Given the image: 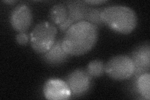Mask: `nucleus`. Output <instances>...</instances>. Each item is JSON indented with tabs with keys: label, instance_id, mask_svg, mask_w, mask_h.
<instances>
[{
	"label": "nucleus",
	"instance_id": "nucleus-11",
	"mask_svg": "<svg viewBox=\"0 0 150 100\" xmlns=\"http://www.w3.org/2000/svg\"><path fill=\"white\" fill-rule=\"evenodd\" d=\"M68 16V9L65 4L58 3L51 8L48 14V18L51 23L54 25H59L67 20Z\"/></svg>",
	"mask_w": 150,
	"mask_h": 100
},
{
	"label": "nucleus",
	"instance_id": "nucleus-7",
	"mask_svg": "<svg viewBox=\"0 0 150 100\" xmlns=\"http://www.w3.org/2000/svg\"><path fill=\"white\" fill-rule=\"evenodd\" d=\"M33 21V15L30 8L21 4L13 9L10 15V23L13 28L19 33L26 32Z\"/></svg>",
	"mask_w": 150,
	"mask_h": 100
},
{
	"label": "nucleus",
	"instance_id": "nucleus-2",
	"mask_svg": "<svg viewBox=\"0 0 150 100\" xmlns=\"http://www.w3.org/2000/svg\"><path fill=\"white\" fill-rule=\"evenodd\" d=\"M101 18L105 25L124 35L132 32L138 25L137 14L133 9L125 6H112L103 8Z\"/></svg>",
	"mask_w": 150,
	"mask_h": 100
},
{
	"label": "nucleus",
	"instance_id": "nucleus-6",
	"mask_svg": "<svg viewBox=\"0 0 150 100\" xmlns=\"http://www.w3.org/2000/svg\"><path fill=\"white\" fill-rule=\"evenodd\" d=\"M92 77L84 69L75 70L66 78L71 93L75 95H83L90 89L92 84Z\"/></svg>",
	"mask_w": 150,
	"mask_h": 100
},
{
	"label": "nucleus",
	"instance_id": "nucleus-3",
	"mask_svg": "<svg viewBox=\"0 0 150 100\" xmlns=\"http://www.w3.org/2000/svg\"><path fill=\"white\" fill-rule=\"evenodd\" d=\"M57 33V28L52 23L45 21L37 24L30 33L33 50L38 54L46 53L54 43Z\"/></svg>",
	"mask_w": 150,
	"mask_h": 100
},
{
	"label": "nucleus",
	"instance_id": "nucleus-17",
	"mask_svg": "<svg viewBox=\"0 0 150 100\" xmlns=\"http://www.w3.org/2000/svg\"><path fill=\"white\" fill-rule=\"evenodd\" d=\"M4 3H9V4H13V3H15L16 1H12V0H10V1H3Z\"/></svg>",
	"mask_w": 150,
	"mask_h": 100
},
{
	"label": "nucleus",
	"instance_id": "nucleus-13",
	"mask_svg": "<svg viewBox=\"0 0 150 100\" xmlns=\"http://www.w3.org/2000/svg\"><path fill=\"white\" fill-rule=\"evenodd\" d=\"M86 71L92 77H101L105 73V65L101 60H93L88 65Z\"/></svg>",
	"mask_w": 150,
	"mask_h": 100
},
{
	"label": "nucleus",
	"instance_id": "nucleus-4",
	"mask_svg": "<svg viewBox=\"0 0 150 100\" xmlns=\"http://www.w3.org/2000/svg\"><path fill=\"white\" fill-rule=\"evenodd\" d=\"M134 65L128 55L112 57L105 65V72L115 80L122 81L131 78L134 73Z\"/></svg>",
	"mask_w": 150,
	"mask_h": 100
},
{
	"label": "nucleus",
	"instance_id": "nucleus-9",
	"mask_svg": "<svg viewBox=\"0 0 150 100\" xmlns=\"http://www.w3.org/2000/svg\"><path fill=\"white\" fill-rule=\"evenodd\" d=\"M63 39L56 40L52 47L46 53L42 54L41 58L45 63L50 66H59L67 61L69 55L63 47Z\"/></svg>",
	"mask_w": 150,
	"mask_h": 100
},
{
	"label": "nucleus",
	"instance_id": "nucleus-10",
	"mask_svg": "<svg viewBox=\"0 0 150 100\" xmlns=\"http://www.w3.org/2000/svg\"><path fill=\"white\" fill-rule=\"evenodd\" d=\"M84 1H71L66 3V6L68 9V16L67 19L74 24L86 21L87 13L90 9Z\"/></svg>",
	"mask_w": 150,
	"mask_h": 100
},
{
	"label": "nucleus",
	"instance_id": "nucleus-16",
	"mask_svg": "<svg viewBox=\"0 0 150 100\" xmlns=\"http://www.w3.org/2000/svg\"><path fill=\"white\" fill-rule=\"evenodd\" d=\"M86 4H92V5H97V4H101L107 2L105 0H90V1H84Z\"/></svg>",
	"mask_w": 150,
	"mask_h": 100
},
{
	"label": "nucleus",
	"instance_id": "nucleus-1",
	"mask_svg": "<svg viewBox=\"0 0 150 100\" xmlns=\"http://www.w3.org/2000/svg\"><path fill=\"white\" fill-rule=\"evenodd\" d=\"M98 28L84 21L74 24L66 31L62 44L69 56H82L90 51L96 44Z\"/></svg>",
	"mask_w": 150,
	"mask_h": 100
},
{
	"label": "nucleus",
	"instance_id": "nucleus-14",
	"mask_svg": "<svg viewBox=\"0 0 150 100\" xmlns=\"http://www.w3.org/2000/svg\"><path fill=\"white\" fill-rule=\"evenodd\" d=\"M103 10V8H90L87 13L86 21L93 24V25H95L98 28L105 25L101 18V15Z\"/></svg>",
	"mask_w": 150,
	"mask_h": 100
},
{
	"label": "nucleus",
	"instance_id": "nucleus-12",
	"mask_svg": "<svg viewBox=\"0 0 150 100\" xmlns=\"http://www.w3.org/2000/svg\"><path fill=\"white\" fill-rule=\"evenodd\" d=\"M150 74L146 73L142 74L138 78L136 88L137 93L144 99H150Z\"/></svg>",
	"mask_w": 150,
	"mask_h": 100
},
{
	"label": "nucleus",
	"instance_id": "nucleus-8",
	"mask_svg": "<svg viewBox=\"0 0 150 100\" xmlns=\"http://www.w3.org/2000/svg\"><path fill=\"white\" fill-rule=\"evenodd\" d=\"M44 96L50 100L68 99L71 96V91L68 84L59 79H50L43 87Z\"/></svg>",
	"mask_w": 150,
	"mask_h": 100
},
{
	"label": "nucleus",
	"instance_id": "nucleus-15",
	"mask_svg": "<svg viewBox=\"0 0 150 100\" xmlns=\"http://www.w3.org/2000/svg\"><path fill=\"white\" fill-rule=\"evenodd\" d=\"M16 41L19 45L25 46L29 41V35L26 32L19 33L16 36Z\"/></svg>",
	"mask_w": 150,
	"mask_h": 100
},
{
	"label": "nucleus",
	"instance_id": "nucleus-5",
	"mask_svg": "<svg viewBox=\"0 0 150 100\" xmlns=\"http://www.w3.org/2000/svg\"><path fill=\"white\" fill-rule=\"evenodd\" d=\"M130 58L134 65V73L131 78L137 79L142 74L149 73L150 69V45L145 42L135 48L131 53Z\"/></svg>",
	"mask_w": 150,
	"mask_h": 100
}]
</instances>
